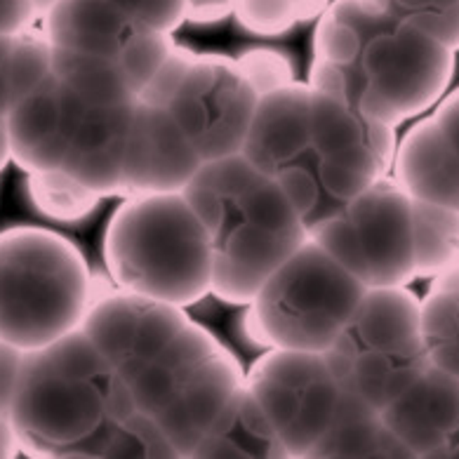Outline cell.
<instances>
[{
    "mask_svg": "<svg viewBox=\"0 0 459 459\" xmlns=\"http://www.w3.org/2000/svg\"><path fill=\"white\" fill-rule=\"evenodd\" d=\"M214 240L182 191L126 195L104 233L108 278L146 302L191 307L210 295Z\"/></svg>",
    "mask_w": 459,
    "mask_h": 459,
    "instance_id": "cell-1",
    "label": "cell"
},
{
    "mask_svg": "<svg viewBox=\"0 0 459 459\" xmlns=\"http://www.w3.org/2000/svg\"><path fill=\"white\" fill-rule=\"evenodd\" d=\"M90 302L92 273L69 238L40 227L0 233V340L40 349L81 327Z\"/></svg>",
    "mask_w": 459,
    "mask_h": 459,
    "instance_id": "cell-2",
    "label": "cell"
},
{
    "mask_svg": "<svg viewBox=\"0 0 459 459\" xmlns=\"http://www.w3.org/2000/svg\"><path fill=\"white\" fill-rule=\"evenodd\" d=\"M368 285L342 269L314 240H304L266 281L250 311L266 349L323 353L351 325Z\"/></svg>",
    "mask_w": 459,
    "mask_h": 459,
    "instance_id": "cell-3",
    "label": "cell"
},
{
    "mask_svg": "<svg viewBox=\"0 0 459 459\" xmlns=\"http://www.w3.org/2000/svg\"><path fill=\"white\" fill-rule=\"evenodd\" d=\"M360 39L346 76L349 101L365 120L401 126L434 107L453 81L457 50L391 14Z\"/></svg>",
    "mask_w": 459,
    "mask_h": 459,
    "instance_id": "cell-4",
    "label": "cell"
},
{
    "mask_svg": "<svg viewBox=\"0 0 459 459\" xmlns=\"http://www.w3.org/2000/svg\"><path fill=\"white\" fill-rule=\"evenodd\" d=\"M107 379L71 377L45 359L40 349L24 351L10 408L22 450L39 457H85L88 443L108 421L104 412Z\"/></svg>",
    "mask_w": 459,
    "mask_h": 459,
    "instance_id": "cell-5",
    "label": "cell"
},
{
    "mask_svg": "<svg viewBox=\"0 0 459 459\" xmlns=\"http://www.w3.org/2000/svg\"><path fill=\"white\" fill-rule=\"evenodd\" d=\"M257 92L236 64L221 55H195L168 111L203 160L243 149Z\"/></svg>",
    "mask_w": 459,
    "mask_h": 459,
    "instance_id": "cell-6",
    "label": "cell"
},
{
    "mask_svg": "<svg viewBox=\"0 0 459 459\" xmlns=\"http://www.w3.org/2000/svg\"><path fill=\"white\" fill-rule=\"evenodd\" d=\"M201 165V153L168 108L134 101L123 139L126 195L182 191Z\"/></svg>",
    "mask_w": 459,
    "mask_h": 459,
    "instance_id": "cell-7",
    "label": "cell"
},
{
    "mask_svg": "<svg viewBox=\"0 0 459 459\" xmlns=\"http://www.w3.org/2000/svg\"><path fill=\"white\" fill-rule=\"evenodd\" d=\"M363 247L368 288L408 285L415 281L412 198L396 179H377L344 205Z\"/></svg>",
    "mask_w": 459,
    "mask_h": 459,
    "instance_id": "cell-8",
    "label": "cell"
},
{
    "mask_svg": "<svg viewBox=\"0 0 459 459\" xmlns=\"http://www.w3.org/2000/svg\"><path fill=\"white\" fill-rule=\"evenodd\" d=\"M88 107L52 74L43 85L17 100L5 116L13 163L26 172L62 168L71 127Z\"/></svg>",
    "mask_w": 459,
    "mask_h": 459,
    "instance_id": "cell-9",
    "label": "cell"
},
{
    "mask_svg": "<svg viewBox=\"0 0 459 459\" xmlns=\"http://www.w3.org/2000/svg\"><path fill=\"white\" fill-rule=\"evenodd\" d=\"M307 240V231L271 233L247 224L243 217L227 220L214 238L212 283L210 295L227 304L250 307L273 273Z\"/></svg>",
    "mask_w": 459,
    "mask_h": 459,
    "instance_id": "cell-10",
    "label": "cell"
},
{
    "mask_svg": "<svg viewBox=\"0 0 459 459\" xmlns=\"http://www.w3.org/2000/svg\"><path fill=\"white\" fill-rule=\"evenodd\" d=\"M311 90L292 81L285 88L257 97L240 153L264 175L311 149Z\"/></svg>",
    "mask_w": 459,
    "mask_h": 459,
    "instance_id": "cell-11",
    "label": "cell"
},
{
    "mask_svg": "<svg viewBox=\"0 0 459 459\" xmlns=\"http://www.w3.org/2000/svg\"><path fill=\"white\" fill-rule=\"evenodd\" d=\"M394 172L412 201L459 212V156L434 118L412 126L398 142Z\"/></svg>",
    "mask_w": 459,
    "mask_h": 459,
    "instance_id": "cell-12",
    "label": "cell"
},
{
    "mask_svg": "<svg viewBox=\"0 0 459 459\" xmlns=\"http://www.w3.org/2000/svg\"><path fill=\"white\" fill-rule=\"evenodd\" d=\"M349 330L360 346L379 349L396 359L427 356L420 297L405 285H372L365 290Z\"/></svg>",
    "mask_w": 459,
    "mask_h": 459,
    "instance_id": "cell-13",
    "label": "cell"
},
{
    "mask_svg": "<svg viewBox=\"0 0 459 459\" xmlns=\"http://www.w3.org/2000/svg\"><path fill=\"white\" fill-rule=\"evenodd\" d=\"M40 24L52 48L101 57H118L120 48L139 29L111 0H55Z\"/></svg>",
    "mask_w": 459,
    "mask_h": 459,
    "instance_id": "cell-14",
    "label": "cell"
},
{
    "mask_svg": "<svg viewBox=\"0 0 459 459\" xmlns=\"http://www.w3.org/2000/svg\"><path fill=\"white\" fill-rule=\"evenodd\" d=\"M52 74L90 107H126L137 100L116 57L52 48Z\"/></svg>",
    "mask_w": 459,
    "mask_h": 459,
    "instance_id": "cell-15",
    "label": "cell"
},
{
    "mask_svg": "<svg viewBox=\"0 0 459 459\" xmlns=\"http://www.w3.org/2000/svg\"><path fill=\"white\" fill-rule=\"evenodd\" d=\"M243 386H246V372L240 370L236 359L221 346L220 351L182 379L177 401L205 436Z\"/></svg>",
    "mask_w": 459,
    "mask_h": 459,
    "instance_id": "cell-16",
    "label": "cell"
},
{
    "mask_svg": "<svg viewBox=\"0 0 459 459\" xmlns=\"http://www.w3.org/2000/svg\"><path fill=\"white\" fill-rule=\"evenodd\" d=\"M146 299L130 295L114 285L107 292L92 297L88 311L82 316L81 330L100 349L114 370L130 356L137 334L139 314Z\"/></svg>",
    "mask_w": 459,
    "mask_h": 459,
    "instance_id": "cell-17",
    "label": "cell"
},
{
    "mask_svg": "<svg viewBox=\"0 0 459 459\" xmlns=\"http://www.w3.org/2000/svg\"><path fill=\"white\" fill-rule=\"evenodd\" d=\"M342 384L330 375L316 379L307 389L299 391V403L292 421L278 436L283 457H311L316 446L333 429L337 408H340Z\"/></svg>",
    "mask_w": 459,
    "mask_h": 459,
    "instance_id": "cell-18",
    "label": "cell"
},
{
    "mask_svg": "<svg viewBox=\"0 0 459 459\" xmlns=\"http://www.w3.org/2000/svg\"><path fill=\"white\" fill-rule=\"evenodd\" d=\"M415 278H434L459 250V212L412 201Z\"/></svg>",
    "mask_w": 459,
    "mask_h": 459,
    "instance_id": "cell-19",
    "label": "cell"
},
{
    "mask_svg": "<svg viewBox=\"0 0 459 459\" xmlns=\"http://www.w3.org/2000/svg\"><path fill=\"white\" fill-rule=\"evenodd\" d=\"M26 194L39 214L52 221H62V224L82 221L95 212L100 201H104L62 168L29 172Z\"/></svg>",
    "mask_w": 459,
    "mask_h": 459,
    "instance_id": "cell-20",
    "label": "cell"
},
{
    "mask_svg": "<svg viewBox=\"0 0 459 459\" xmlns=\"http://www.w3.org/2000/svg\"><path fill=\"white\" fill-rule=\"evenodd\" d=\"M311 90V88H308ZM311 149L316 156H334L346 146L363 142L368 120L356 111L346 100L323 95L311 90Z\"/></svg>",
    "mask_w": 459,
    "mask_h": 459,
    "instance_id": "cell-21",
    "label": "cell"
},
{
    "mask_svg": "<svg viewBox=\"0 0 459 459\" xmlns=\"http://www.w3.org/2000/svg\"><path fill=\"white\" fill-rule=\"evenodd\" d=\"M189 321L191 318L184 307L168 302H144L139 314L133 351L116 368V372H120L126 379H133L142 365L156 360L168 349V344L182 333V327Z\"/></svg>",
    "mask_w": 459,
    "mask_h": 459,
    "instance_id": "cell-22",
    "label": "cell"
},
{
    "mask_svg": "<svg viewBox=\"0 0 459 459\" xmlns=\"http://www.w3.org/2000/svg\"><path fill=\"white\" fill-rule=\"evenodd\" d=\"M233 210H238L240 217L252 227L264 229L271 233H299L307 231L302 217L292 208V203L285 198L273 177H264L243 194L238 201L231 203Z\"/></svg>",
    "mask_w": 459,
    "mask_h": 459,
    "instance_id": "cell-23",
    "label": "cell"
},
{
    "mask_svg": "<svg viewBox=\"0 0 459 459\" xmlns=\"http://www.w3.org/2000/svg\"><path fill=\"white\" fill-rule=\"evenodd\" d=\"M52 76V45L43 33L24 31L14 36L5 59V78L13 104L43 85Z\"/></svg>",
    "mask_w": 459,
    "mask_h": 459,
    "instance_id": "cell-24",
    "label": "cell"
},
{
    "mask_svg": "<svg viewBox=\"0 0 459 459\" xmlns=\"http://www.w3.org/2000/svg\"><path fill=\"white\" fill-rule=\"evenodd\" d=\"M384 13L459 50V0H375Z\"/></svg>",
    "mask_w": 459,
    "mask_h": 459,
    "instance_id": "cell-25",
    "label": "cell"
},
{
    "mask_svg": "<svg viewBox=\"0 0 459 459\" xmlns=\"http://www.w3.org/2000/svg\"><path fill=\"white\" fill-rule=\"evenodd\" d=\"M62 170L88 186L100 198H126L123 184V144L66 153Z\"/></svg>",
    "mask_w": 459,
    "mask_h": 459,
    "instance_id": "cell-26",
    "label": "cell"
},
{
    "mask_svg": "<svg viewBox=\"0 0 459 459\" xmlns=\"http://www.w3.org/2000/svg\"><path fill=\"white\" fill-rule=\"evenodd\" d=\"M307 236L323 252H327L342 269H346L368 285V264H365L363 247H360L359 233L353 229L351 220L346 217L344 205L337 212L308 221Z\"/></svg>",
    "mask_w": 459,
    "mask_h": 459,
    "instance_id": "cell-27",
    "label": "cell"
},
{
    "mask_svg": "<svg viewBox=\"0 0 459 459\" xmlns=\"http://www.w3.org/2000/svg\"><path fill=\"white\" fill-rule=\"evenodd\" d=\"M40 351L57 370L76 379H107L114 372V365L108 363L107 356L92 344L81 327L40 346Z\"/></svg>",
    "mask_w": 459,
    "mask_h": 459,
    "instance_id": "cell-28",
    "label": "cell"
},
{
    "mask_svg": "<svg viewBox=\"0 0 459 459\" xmlns=\"http://www.w3.org/2000/svg\"><path fill=\"white\" fill-rule=\"evenodd\" d=\"M325 363L323 356L316 351H299V349H278L271 346L264 356H259L252 365L250 377H264L271 382L283 384L290 389L302 391L316 379L325 377Z\"/></svg>",
    "mask_w": 459,
    "mask_h": 459,
    "instance_id": "cell-29",
    "label": "cell"
},
{
    "mask_svg": "<svg viewBox=\"0 0 459 459\" xmlns=\"http://www.w3.org/2000/svg\"><path fill=\"white\" fill-rule=\"evenodd\" d=\"M175 48L170 33L149 31V29H137V31L126 40V45L118 52V64L126 74L130 88L134 95L146 88V82L152 81L158 66L165 62Z\"/></svg>",
    "mask_w": 459,
    "mask_h": 459,
    "instance_id": "cell-30",
    "label": "cell"
},
{
    "mask_svg": "<svg viewBox=\"0 0 459 459\" xmlns=\"http://www.w3.org/2000/svg\"><path fill=\"white\" fill-rule=\"evenodd\" d=\"M421 408L440 434H459V377L429 363L420 377Z\"/></svg>",
    "mask_w": 459,
    "mask_h": 459,
    "instance_id": "cell-31",
    "label": "cell"
},
{
    "mask_svg": "<svg viewBox=\"0 0 459 459\" xmlns=\"http://www.w3.org/2000/svg\"><path fill=\"white\" fill-rule=\"evenodd\" d=\"M264 177L271 175L257 170L243 153L236 152L229 153V156L212 158V160H203L194 179L214 189L220 195H224L229 203H233L238 201L243 194H247Z\"/></svg>",
    "mask_w": 459,
    "mask_h": 459,
    "instance_id": "cell-32",
    "label": "cell"
},
{
    "mask_svg": "<svg viewBox=\"0 0 459 459\" xmlns=\"http://www.w3.org/2000/svg\"><path fill=\"white\" fill-rule=\"evenodd\" d=\"M233 17L257 36H283L302 24L297 0H233Z\"/></svg>",
    "mask_w": 459,
    "mask_h": 459,
    "instance_id": "cell-33",
    "label": "cell"
},
{
    "mask_svg": "<svg viewBox=\"0 0 459 459\" xmlns=\"http://www.w3.org/2000/svg\"><path fill=\"white\" fill-rule=\"evenodd\" d=\"M133 391L137 396L139 412L156 417L160 410H165L179 396L182 389V377L177 375L172 368L163 363V360H149L137 370L133 379Z\"/></svg>",
    "mask_w": 459,
    "mask_h": 459,
    "instance_id": "cell-34",
    "label": "cell"
},
{
    "mask_svg": "<svg viewBox=\"0 0 459 459\" xmlns=\"http://www.w3.org/2000/svg\"><path fill=\"white\" fill-rule=\"evenodd\" d=\"M220 349L221 344L210 330L189 321L182 327V333L177 334L175 340L168 344V349L158 356V360H163L168 368H172L184 379L194 368L205 363Z\"/></svg>",
    "mask_w": 459,
    "mask_h": 459,
    "instance_id": "cell-35",
    "label": "cell"
},
{
    "mask_svg": "<svg viewBox=\"0 0 459 459\" xmlns=\"http://www.w3.org/2000/svg\"><path fill=\"white\" fill-rule=\"evenodd\" d=\"M236 64L243 71V76L252 85V90L257 92V97L273 92L278 88H285L295 81V66L288 55L278 50H266V48H257L246 55H240Z\"/></svg>",
    "mask_w": 459,
    "mask_h": 459,
    "instance_id": "cell-36",
    "label": "cell"
},
{
    "mask_svg": "<svg viewBox=\"0 0 459 459\" xmlns=\"http://www.w3.org/2000/svg\"><path fill=\"white\" fill-rule=\"evenodd\" d=\"M360 48H363V39L353 26L337 20L327 10L318 17V26H316L314 33L316 57L349 66L359 59Z\"/></svg>",
    "mask_w": 459,
    "mask_h": 459,
    "instance_id": "cell-37",
    "label": "cell"
},
{
    "mask_svg": "<svg viewBox=\"0 0 459 459\" xmlns=\"http://www.w3.org/2000/svg\"><path fill=\"white\" fill-rule=\"evenodd\" d=\"M420 325L427 351L459 337V297L429 290V295L420 299Z\"/></svg>",
    "mask_w": 459,
    "mask_h": 459,
    "instance_id": "cell-38",
    "label": "cell"
},
{
    "mask_svg": "<svg viewBox=\"0 0 459 459\" xmlns=\"http://www.w3.org/2000/svg\"><path fill=\"white\" fill-rule=\"evenodd\" d=\"M194 59V50L175 45L170 55L165 57V62L158 66V71L153 74L152 81L146 82V88L139 92L137 100L156 104V107H170V101L175 100V95L179 92V88H182L184 78L189 74Z\"/></svg>",
    "mask_w": 459,
    "mask_h": 459,
    "instance_id": "cell-39",
    "label": "cell"
},
{
    "mask_svg": "<svg viewBox=\"0 0 459 459\" xmlns=\"http://www.w3.org/2000/svg\"><path fill=\"white\" fill-rule=\"evenodd\" d=\"M271 177L276 179L285 198L292 203V208L297 210V214L302 217L304 227H307V221L314 217V212L318 210V203H321V184H318V179L302 165L290 163L281 165Z\"/></svg>",
    "mask_w": 459,
    "mask_h": 459,
    "instance_id": "cell-40",
    "label": "cell"
},
{
    "mask_svg": "<svg viewBox=\"0 0 459 459\" xmlns=\"http://www.w3.org/2000/svg\"><path fill=\"white\" fill-rule=\"evenodd\" d=\"M182 195L184 201H186V205L191 208V212L198 217V221H201L203 227L208 229L212 240L217 238L221 233V229H224V224H227L229 217L227 198L217 194L214 189H210V186H205V184L195 182V179H191V182L184 186Z\"/></svg>",
    "mask_w": 459,
    "mask_h": 459,
    "instance_id": "cell-41",
    "label": "cell"
},
{
    "mask_svg": "<svg viewBox=\"0 0 459 459\" xmlns=\"http://www.w3.org/2000/svg\"><path fill=\"white\" fill-rule=\"evenodd\" d=\"M318 184H321L327 194L333 195L334 201H340L342 205H346V203L353 201L356 195L363 194L375 182L365 179L363 175L351 170L349 165H344L334 156H323L318 158Z\"/></svg>",
    "mask_w": 459,
    "mask_h": 459,
    "instance_id": "cell-42",
    "label": "cell"
},
{
    "mask_svg": "<svg viewBox=\"0 0 459 459\" xmlns=\"http://www.w3.org/2000/svg\"><path fill=\"white\" fill-rule=\"evenodd\" d=\"M158 424L163 429V434L170 440L172 450L177 457H194L195 447L201 446L203 431L194 424L186 410L179 405V401H172L165 410H160L156 415Z\"/></svg>",
    "mask_w": 459,
    "mask_h": 459,
    "instance_id": "cell-43",
    "label": "cell"
},
{
    "mask_svg": "<svg viewBox=\"0 0 459 459\" xmlns=\"http://www.w3.org/2000/svg\"><path fill=\"white\" fill-rule=\"evenodd\" d=\"M133 22L139 29L175 33L186 22V0H142Z\"/></svg>",
    "mask_w": 459,
    "mask_h": 459,
    "instance_id": "cell-44",
    "label": "cell"
},
{
    "mask_svg": "<svg viewBox=\"0 0 459 459\" xmlns=\"http://www.w3.org/2000/svg\"><path fill=\"white\" fill-rule=\"evenodd\" d=\"M104 412H107V420L114 424H127L139 412L133 384L116 370L108 375L104 384Z\"/></svg>",
    "mask_w": 459,
    "mask_h": 459,
    "instance_id": "cell-45",
    "label": "cell"
},
{
    "mask_svg": "<svg viewBox=\"0 0 459 459\" xmlns=\"http://www.w3.org/2000/svg\"><path fill=\"white\" fill-rule=\"evenodd\" d=\"M307 85L314 92H323V95H333L349 101V76H346V66H342V64L316 57L311 69H308Z\"/></svg>",
    "mask_w": 459,
    "mask_h": 459,
    "instance_id": "cell-46",
    "label": "cell"
},
{
    "mask_svg": "<svg viewBox=\"0 0 459 459\" xmlns=\"http://www.w3.org/2000/svg\"><path fill=\"white\" fill-rule=\"evenodd\" d=\"M22 360H24L22 349L0 340V412L3 415H10V408H13L14 391L20 384Z\"/></svg>",
    "mask_w": 459,
    "mask_h": 459,
    "instance_id": "cell-47",
    "label": "cell"
},
{
    "mask_svg": "<svg viewBox=\"0 0 459 459\" xmlns=\"http://www.w3.org/2000/svg\"><path fill=\"white\" fill-rule=\"evenodd\" d=\"M40 22L36 0H0V36H20Z\"/></svg>",
    "mask_w": 459,
    "mask_h": 459,
    "instance_id": "cell-48",
    "label": "cell"
},
{
    "mask_svg": "<svg viewBox=\"0 0 459 459\" xmlns=\"http://www.w3.org/2000/svg\"><path fill=\"white\" fill-rule=\"evenodd\" d=\"M233 14V0H186V22L217 24Z\"/></svg>",
    "mask_w": 459,
    "mask_h": 459,
    "instance_id": "cell-49",
    "label": "cell"
},
{
    "mask_svg": "<svg viewBox=\"0 0 459 459\" xmlns=\"http://www.w3.org/2000/svg\"><path fill=\"white\" fill-rule=\"evenodd\" d=\"M434 120L438 123V127L459 156V88L440 101Z\"/></svg>",
    "mask_w": 459,
    "mask_h": 459,
    "instance_id": "cell-50",
    "label": "cell"
},
{
    "mask_svg": "<svg viewBox=\"0 0 459 459\" xmlns=\"http://www.w3.org/2000/svg\"><path fill=\"white\" fill-rule=\"evenodd\" d=\"M429 290H438V292H446V295L459 297V250L455 252V257L431 278V288Z\"/></svg>",
    "mask_w": 459,
    "mask_h": 459,
    "instance_id": "cell-51",
    "label": "cell"
},
{
    "mask_svg": "<svg viewBox=\"0 0 459 459\" xmlns=\"http://www.w3.org/2000/svg\"><path fill=\"white\" fill-rule=\"evenodd\" d=\"M20 450V436H17V429H14L13 420H10V415L0 412V459L17 457Z\"/></svg>",
    "mask_w": 459,
    "mask_h": 459,
    "instance_id": "cell-52",
    "label": "cell"
},
{
    "mask_svg": "<svg viewBox=\"0 0 459 459\" xmlns=\"http://www.w3.org/2000/svg\"><path fill=\"white\" fill-rule=\"evenodd\" d=\"M13 40L14 36H0V118H5L10 107H13V97H10L5 78V59L10 48H13Z\"/></svg>",
    "mask_w": 459,
    "mask_h": 459,
    "instance_id": "cell-53",
    "label": "cell"
},
{
    "mask_svg": "<svg viewBox=\"0 0 459 459\" xmlns=\"http://www.w3.org/2000/svg\"><path fill=\"white\" fill-rule=\"evenodd\" d=\"M330 3H333V0H297V7H299V22L318 20V17L325 13Z\"/></svg>",
    "mask_w": 459,
    "mask_h": 459,
    "instance_id": "cell-54",
    "label": "cell"
},
{
    "mask_svg": "<svg viewBox=\"0 0 459 459\" xmlns=\"http://www.w3.org/2000/svg\"><path fill=\"white\" fill-rule=\"evenodd\" d=\"M13 160V153H10V139H7V127L5 118H0V172L5 170V165Z\"/></svg>",
    "mask_w": 459,
    "mask_h": 459,
    "instance_id": "cell-55",
    "label": "cell"
},
{
    "mask_svg": "<svg viewBox=\"0 0 459 459\" xmlns=\"http://www.w3.org/2000/svg\"><path fill=\"white\" fill-rule=\"evenodd\" d=\"M447 455H455V457H459V434L453 436V438H450V443H447Z\"/></svg>",
    "mask_w": 459,
    "mask_h": 459,
    "instance_id": "cell-56",
    "label": "cell"
}]
</instances>
